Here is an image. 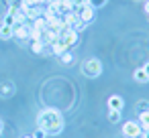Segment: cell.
<instances>
[{
    "label": "cell",
    "mask_w": 149,
    "mask_h": 138,
    "mask_svg": "<svg viewBox=\"0 0 149 138\" xmlns=\"http://www.w3.org/2000/svg\"><path fill=\"white\" fill-rule=\"evenodd\" d=\"M37 124H39V128H41L47 136H57V134H61V130H63V116H61L59 110L45 108V110L39 112Z\"/></svg>",
    "instance_id": "6da1fadb"
},
{
    "label": "cell",
    "mask_w": 149,
    "mask_h": 138,
    "mask_svg": "<svg viewBox=\"0 0 149 138\" xmlns=\"http://www.w3.org/2000/svg\"><path fill=\"white\" fill-rule=\"evenodd\" d=\"M82 73L86 75V77H98L100 73H102V63L98 61V59H86L84 63H82Z\"/></svg>",
    "instance_id": "7a4b0ae2"
},
{
    "label": "cell",
    "mask_w": 149,
    "mask_h": 138,
    "mask_svg": "<svg viewBox=\"0 0 149 138\" xmlns=\"http://www.w3.org/2000/svg\"><path fill=\"white\" fill-rule=\"evenodd\" d=\"M141 132H143V128H141V124L139 122H125L123 124V134L127 136V138H137V136H141Z\"/></svg>",
    "instance_id": "3957f363"
},
{
    "label": "cell",
    "mask_w": 149,
    "mask_h": 138,
    "mask_svg": "<svg viewBox=\"0 0 149 138\" xmlns=\"http://www.w3.org/2000/svg\"><path fill=\"white\" fill-rule=\"evenodd\" d=\"M59 39L68 45V49H72V47L78 43V31H74V29H70V27H68V29L59 35Z\"/></svg>",
    "instance_id": "277c9868"
},
{
    "label": "cell",
    "mask_w": 149,
    "mask_h": 138,
    "mask_svg": "<svg viewBox=\"0 0 149 138\" xmlns=\"http://www.w3.org/2000/svg\"><path fill=\"white\" fill-rule=\"evenodd\" d=\"M78 14H80V19H82L86 25H90V23L94 21V16H96V10H94L92 6H84V8L78 10Z\"/></svg>",
    "instance_id": "5b68a950"
},
{
    "label": "cell",
    "mask_w": 149,
    "mask_h": 138,
    "mask_svg": "<svg viewBox=\"0 0 149 138\" xmlns=\"http://www.w3.org/2000/svg\"><path fill=\"white\" fill-rule=\"evenodd\" d=\"M29 27L27 25H15L13 27V37H17V39H21V41H27L29 39Z\"/></svg>",
    "instance_id": "8992f818"
},
{
    "label": "cell",
    "mask_w": 149,
    "mask_h": 138,
    "mask_svg": "<svg viewBox=\"0 0 149 138\" xmlns=\"http://www.w3.org/2000/svg\"><path fill=\"white\" fill-rule=\"evenodd\" d=\"M108 108H110V110H120V112H123V108H125L123 97H120V95H110V97H108Z\"/></svg>",
    "instance_id": "52a82bcc"
},
{
    "label": "cell",
    "mask_w": 149,
    "mask_h": 138,
    "mask_svg": "<svg viewBox=\"0 0 149 138\" xmlns=\"http://www.w3.org/2000/svg\"><path fill=\"white\" fill-rule=\"evenodd\" d=\"M51 49H53V53H55V55H61V53L70 51V49H68V45H65V43H63V41H61L59 37H57V39H55V41L51 43Z\"/></svg>",
    "instance_id": "ba28073f"
},
{
    "label": "cell",
    "mask_w": 149,
    "mask_h": 138,
    "mask_svg": "<svg viewBox=\"0 0 149 138\" xmlns=\"http://www.w3.org/2000/svg\"><path fill=\"white\" fill-rule=\"evenodd\" d=\"M55 39H57V35H55L53 31H49V29H45V31L41 33V43H43V45H51Z\"/></svg>",
    "instance_id": "9c48e42d"
},
{
    "label": "cell",
    "mask_w": 149,
    "mask_h": 138,
    "mask_svg": "<svg viewBox=\"0 0 149 138\" xmlns=\"http://www.w3.org/2000/svg\"><path fill=\"white\" fill-rule=\"evenodd\" d=\"M25 16L31 19V21H35V19H39V16H43V12H41L39 6H29V8L25 10Z\"/></svg>",
    "instance_id": "30bf717a"
},
{
    "label": "cell",
    "mask_w": 149,
    "mask_h": 138,
    "mask_svg": "<svg viewBox=\"0 0 149 138\" xmlns=\"http://www.w3.org/2000/svg\"><path fill=\"white\" fill-rule=\"evenodd\" d=\"M133 77H135V81H139V83H147V81H149V75L145 73V69H143V67H139V69H135V73H133Z\"/></svg>",
    "instance_id": "8fae6325"
},
{
    "label": "cell",
    "mask_w": 149,
    "mask_h": 138,
    "mask_svg": "<svg viewBox=\"0 0 149 138\" xmlns=\"http://www.w3.org/2000/svg\"><path fill=\"white\" fill-rule=\"evenodd\" d=\"M139 124H141L143 130H149V110H145V112L139 114Z\"/></svg>",
    "instance_id": "7c38bea8"
},
{
    "label": "cell",
    "mask_w": 149,
    "mask_h": 138,
    "mask_svg": "<svg viewBox=\"0 0 149 138\" xmlns=\"http://www.w3.org/2000/svg\"><path fill=\"white\" fill-rule=\"evenodd\" d=\"M0 39H13V27L2 23V27H0Z\"/></svg>",
    "instance_id": "4fadbf2b"
},
{
    "label": "cell",
    "mask_w": 149,
    "mask_h": 138,
    "mask_svg": "<svg viewBox=\"0 0 149 138\" xmlns=\"http://www.w3.org/2000/svg\"><path fill=\"white\" fill-rule=\"evenodd\" d=\"M33 29H37V31H45L47 29V19L45 16H39V19H35V25H33Z\"/></svg>",
    "instance_id": "5bb4252c"
},
{
    "label": "cell",
    "mask_w": 149,
    "mask_h": 138,
    "mask_svg": "<svg viewBox=\"0 0 149 138\" xmlns=\"http://www.w3.org/2000/svg\"><path fill=\"white\" fill-rule=\"evenodd\" d=\"M31 51H33V53H37V55H41V53L45 51V45H43L41 41H33V45H31Z\"/></svg>",
    "instance_id": "9a60e30c"
},
{
    "label": "cell",
    "mask_w": 149,
    "mask_h": 138,
    "mask_svg": "<svg viewBox=\"0 0 149 138\" xmlns=\"http://www.w3.org/2000/svg\"><path fill=\"white\" fill-rule=\"evenodd\" d=\"M108 120H110L112 124H116V122L120 120V110H110V114H108Z\"/></svg>",
    "instance_id": "2e32d148"
},
{
    "label": "cell",
    "mask_w": 149,
    "mask_h": 138,
    "mask_svg": "<svg viewBox=\"0 0 149 138\" xmlns=\"http://www.w3.org/2000/svg\"><path fill=\"white\" fill-rule=\"evenodd\" d=\"M29 39H31V41H41V31L31 29V31H29Z\"/></svg>",
    "instance_id": "e0dca14e"
},
{
    "label": "cell",
    "mask_w": 149,
    "mask_h": 138,
    "mask_svg": "<svg viewBox=\"0 0 149 138\" xmlns=\"http://www.w3.org/2000/svg\"><path fill=\"white\" fill-rule=\"evenodd\" d=\"M59 57H61V63H65V65H68V63H72V61H74V55H72V53H70V51H65V53H61V55H59Z\"/></svg>",
    "instance_id": "ac0fdd59"
},
{
    "label": "cell",
    "mask_w": 149,
    "mask_h": 138,
    "mask_svg": "<svg viewBox=\"0 0 149 138\" xmlns=\"http://www.w3.org/2000/svg\"><path fill=\"white\" fill-rule=\"evenodd\" d=\"M84 6H90V0H74V8H84Z\"/></svg>",
    "instance_id": "d6986e66"
},
{
    "label": "cell",
    "mask_w": 149,
    "mask_h": 138,
    "mask_svg": "<svg viewBox=\"0 0 149 138\" xmlns=\"http://www.w3.org/2000/svg\"><path fill=\"white\" fill-rule=\"evenodd\" d=\"M15 21H17V25H25V21H27L25 12H17V14H15Z\"/></svg>",
    "instance_id": "ffe728a7"
},
{
    "label": "cell",
    "mask_w": 149,
    "mask_h": 138,
    "mask_svg": "<svg viewBox=\"0 0 149 138\" xmlns=\"http://www.w3.org/2000/svg\"><path fill=\"white\" fill-rule=\"evenodd\" d=\"M4 25H8V27H15V25H17V21H15V14H6V16H4Z\"/></svg>",
    "instance_id": "44dd1931"
},
{
    "label": "cell",
    "mask_w": 149,
    "mask_h": 138,
    "mask_svg": "<svg viewBox=\"0 0 149 138\" xmlns=\"http://www.w3.org/2000/svg\"><path fill=\"white\" fill-rule=\"evenodd\" d=\"M102 4H106V0H90V6H92V8H98V6H102Z\"/></svg>",
    "instance_id": "7402d4cb"
},
{
    "label": "cell",
    "mask_w": 149,
    "mask_h": 138,
    "mask_svg": "<svg viewBox=\"0 0 149 138\" xmlns=\"http://www.w3.org/2000/svg\"><path fill=\"white\" fill-rule=\"evenodd\" d=\"M33 138H47V134H45V132H43L41 128H37V132L33 134Z\"/></svg>",
    "instance_id": "603a6c76"
},
{
    "label": "cell",
    "mask_w": 149,
    "mask_h": 138,
    "mask_svg": "<svg viewBox=\"0 0 149 138\" xmlns=\"http://www.w3.org/2000/svg\"><path fill=\"white\" fill-rule=\"evenodd\" d=\"M17 12H21V8H19V4H13V6L8 8V14H17Z\"/></svg>",
    "instance_id": "cb8c5ba5"
},
{
    "label": "cell",
    "mask_w": 149,
    "mask_h": 138,
    "mask_svg": "<svg viewBox=\"0 0 149 138\" xmlns=\"http://www.w3.org/2000/svg\"><path fill=\"white\" fill-rule=\"evenodd\" d=\"M143 69H145V73H147V75H149V61H147V63H145V65H143Z\"/></svg>",
    "instance_id": "d4e9b609"
},
{
    "label": "cell",
    "mask_w": 149,
    "mask_h": 138,
    "mask_svg": "<svg viewBox=\"0 0 149 138\" xmlns=\"http://www.w3.org/2000/svg\"><path fill=\"white\" fill-rule=\"evenodd\" d=\"M141 136H143V138H149V130H143V132H141Z\"/></svg>",
    "instance_id": "484cf974"
},
{
    "label": "cell",
    "mask_w": 149,
    "mask_h": 138,
    "mask_svg": "<svg viewBox=\"0 0 149 138\" xmlns=\"http://www.w3.org/2000/svg\"><path fill=\"white\" fill-rule=\"evenodd\" d=\"M145 12L149 14V0H147V2H145Z\"/></svg>",
    "instance_id": "4316f807"
},
{
    "label": "cell",
    "mask_w": 149,
    "mask_h": 138,
    "mask_svg": "<svg viewBox=\"0 0 149 138\" xmlns=\"http://www.w3.org/2000/svg\"><path fill=\"white\" fill-rule=\"evenodd\" d=\"M0 132H2V120H0Z\"/></svg>",
    "instance_id": "83f0119b"
},
{
    "label": "cell",
    "mask_w": 149,
    "mask_h": 138,
    "mask_svg": "<svg viewBox=\"0 0 149 138\" xmlns=\"http://www.w3.org/2000/svg\"><path fill=\"white\" fill-rule=\"evenodd\" d=\"M13 2H21V0H13Z\"/></svg>",
    "instance_id": "f1b7e54d"
},
{
    "label": "cell",
    "mask_w": 149,
    "mask_h": 138,
    "mask_svg": "<svg viewBox=\"0 0 149 138\" xmlns=\"http://www.w3.org/2000/svg\"><path fill=\"white\" fill-rule=\"evenodd\" d=\"M25 138H33V136H25Z\"/></svg>",
    "instance_id": "f546056e"
}]
</instances>
